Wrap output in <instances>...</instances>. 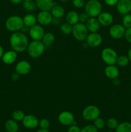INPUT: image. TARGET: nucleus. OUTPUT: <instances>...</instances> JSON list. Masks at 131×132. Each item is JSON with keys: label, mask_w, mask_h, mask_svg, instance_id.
I'll list each match as a JSON object with an SVG mask.
<instances>
[{"label": "nucleus", "mask_w": 131, "mask_h": 132, "mask_svg": "<svg viewBox=\"0 0 131 132\" xmlns=\"http://www.w3.org/2000/svg\"><path fill=\"white\" fill-rule=\"evenodd\" d=\"M116 132H131V123L129 122H123L118 124L115 129Z\"/></svg>", "instance_id": "a878e982"}, {"label": "nucleus", "mask_w": 131, "mask_h": 132, "mask_svg": "<svg viewBox=\"0 0 131 132\" xmlns=\"http://www.w3.org/2000/svg\"><path fill=\"white\" fill-rule=\"evenodd\" d=\"M23 7L28 12H32L37 7L35 2L33 1H24L23 3Z\"/></svg>", "instance_id": "c85d7f7f"}, {"label": "nucleus", "mask_w": 131, "mask_h": 132, "mask_svg": "<svg viewBox=\"0 0 131 132\" xmlns=\"http://www.w3.org/2000/svg\"><path fill=\"white\" fill-rule=\"evenodd\" d=\"M39 120L33 115H26L22 121L23 125L28 129H34L39 126Z\"/></svg>", "instance_id": "f8f14e48"}, {"label": "nucleus", "mask_w": 131, "mask_h": 132, "mask_svg": "<svg viewBox=\"0 0 131 132\" xmlns=\"http://www.w3.org/2000/svg\"><path fill=\"white\" fill-rule=\"evenodd\" d=\"M107 132H113V131H107Z\"/></svg>", "instance_id": "603ef678"}, {"label": "nucleus", "mask_w": 131, "mask_h": 132, "mask_svg": "<svg viewBox=\"0 0 131 132\" xmlns=\"http://www.w3.org/2000/svg\"><path fill=\"white\" fill-rule=\"evenodd\" d=\"M81 129L80 128V127L78 126H77V125H70L69 126L68 128V132H80Z\"/></svg>", "instance_id": "4c0bfd02"}, {"label": "nucleus", "mask_w": 131, "mask_h": 132, "mask_svg": "<svg viewBox=\"0 0 131 132\" xmlns=\"http://www.w3.org/2000/svg\"><path fill=\"white\" fill-rule=\"evenodd\" d=\"M19 76H20V75H19V73H17L16 72H15L14 73H13L12 74V76H11L12 79L14 81H17L19 78Z\"/></svg>", "instance_id": "79ce46f5"}, {"label": "nucleus", "mask_w": 131, "mask_h": 132, "mask_svg": "<svg viewBox=\"0 0 131 132\" xmlns=\"http://www.w3.org/2000/svg\"><path fill=\"white\" fill-rule=\"evenodd\" d=\"M39 126L41 129H48L50 126V122L48 119L42 118L39 122Z\"/></svg>", "instance_id": "72a5a7b5"}, {"label": "nucleus", "mask_w": 131, "mask_h": 132, "mask_svg": "<svg viewBox=\"0 0 131 132\" xmlns=\"http://www.w3.org/2000/svg\"><path fill=\"white\" fill-rule=\"evenodd\" d=\"M24 113L21 110H17L13 112L12 114V119L14 121H17V122H19V121H22L24 119Z\"/></svg>", "instance_id": "c756f323"}, {"label": "nucleus", "mask_w": 131, "mask_h": 132, "mask_svg": "<svg viewBox=\"0 0 131 132\" xmlns=\"http://www.w3.org/2000/svg\"><path fill=\"white\" fill-rule=\"evenodd\" d=\"M14 50H8L3 53L2 55V61L6 64H12L16 61L17 54Z\"/></svg>", "instance_id": "a211bd4d"}, {"label": "nucleus", "mask_w": 131, "mask_h": 132, "mask_svg": "<svg viewBox=\"0 0 131 132\" xmlns=\"http://www.w3.org/2000/svg\"><path fill=\"white\" fill-rule=\"evenodd\" d=\"M116 9L121 14H128L131 11V0H119L116 5Z\"/></svg>", "instance_id": "dca6fc26"}, {"label": "nucleus", "mask_w": 131, "mask_h": 132, "mask_svg": "<svg viewBox=\"0 0 131 132\" xmlns=\"http://www.w3.org/2000/svg\"><path fill=\"white\" fill-rule=\"evenodd\" d=\"M93 125L98 129V130H101L104 128L105 126V122L101 117H98L96 119L93 121Z\"/></svg>", "instance_id": "7c9ffc66"}, {"label": "nucleus", "mask_w": 131, "mask_h": 132, "mask_svg": "<svg viewBox=\"0 0 131 132\" xmlns=\"http://www.w3.org/2000/svg\"><path fill=\"white\" fill-rule=\"evenodd\" d=\"M29 35L31 38L35 41H41L45 34V31L42 26L40 24H35L30 28Z\"/></svg>", "instance_id": "6e6552de"}, {"label": "nucleus", "mask_w": 131, "mask_h": 132, "mask_svg": "<svg viewBox=\"0 0 131 132\" xmlns=\"http://www.w3.org/2000/svg\"><path fill=\"white\" fill-rule=\"evenodd\" d=\"M86 25L89 32H98L101 26L96 18H90L86 23Z\"/></svg>", "instance_id": "6ab92c4d"}, {"label": "nucleus", "mask_w": 131, "mask_h": 132, "mask_svg": "<svg viewBox=\"0 0 131 132\" xmlns=\"http://www.w3.org/2000/svg\"><path fill=\"white\" fill-rule=\"evenodd\" d=\"M4 53V50H3V48L2 47L1 45H0V59H1L2 57V55Z\"/></svg>", "instance_id": "a18cd8bd"}, {"label": "nucleus", "mask_w": 131, "mask_h": 132, "mask_svg": "<svg viewBox=\"0 0 131 132\" xmlns=\"http://www.w3.org/2000/svg\"><path fill=\"white\" fill-rule=\"evenodd\" d=\"M24 1H33V0H24Z\"/></svg>", "instance_id": "3c124183"}, {"label": "nucleus", "mask_w": 131, "mask_h": 132, "mask_svg": "<svg viewBox=\"0 0 131 132\" xmlns=\"http://www.w3.org/2000/svg\"><path fill=\"white\" fill-rule=\"evenodd\" d=\"M10 1H11L12 3L16 4V5H17V4H19L20 3H21L22 0H10Z\"/></svg>", "instance_id": "49530a36"}, {"label": "nucleus", "mask_w": 131, "mask_h": 132, "mask_svg": "<svg viewBox=\"0 0 131 132\" xmlns=\"http://www.w3.org/2000/svg\"><path fill=\"white\" fill-rule=\"evenodd\" d=\"M55 35L51 32H47L45 33L43 37L41 39V41L43 43L44 45L46 46H50L55 42Z\"/></svg>", "instance_id": "393cba45"}, {"label": "nucleus", "mask_w": 131, "mask_h": 132, "mask_svg": "<svg viewBox=\"0 0 131 132\" xmlns=\"http://www.w3.org/2000/svg\"><path fill=\"white\" fill-rule=\"evenodd\" d=\"M23 23L24 24L29 27L30 28L32 27V26L36 24V23L37 22V17L35 16L32 14H28L24 15L23 18Z\"/></svg>", "instance_id": "b1692460"}, {"label": "nucleus", "mask_w": 131, "mask_h": 132, "mask_svg": "<svg viewBox=\"0 0 131 132\" xmlns=\"http://www.w3.org/2000/svg\"><path fill=\"white\" fill-rule=\"evenodd\" d=\"M29 30H30V27H28V26L26 25V24H23L21 29V32H22L24 34L27 33V32H29Z\"/></svg>", "instance_id": "a19ab883"}, {"label": "nucleus", "mask_w": 131, "mask_h": 132, "mask_svg": "<svg viewBox=\"0 0 131 132\" xmlns=\"http://www.w3.org/2000/svg\"><path fill=\"white\" fill-rule=\"evenodd\" d=\"M35 4L41 11H51L55 5L53 0H35Z\"/></svg>", "instance_id": "f3484780"}, {"label": "nucleus", "mask_w": 131, "mask_h": 132, "mask_svg": "<svg viewBox=\"0 0 131 132\" xmlns=\"http://www.w3.org/2000/svg\"><path fill=\"white\" fill-rule=\"evenodd\" d=\"M15 70L19 75H26L30 72L31 64L28 61L21 60L17 63Z\"/></svg>", "instance_id": "2eb2a0df"}, {"label": "nucleus", "mask_w": 131, "mask_h": 132, "mask_svg": "<svg viewBox=\"0 0 131 132\" xmlns=\"http://www.w3.org/2000/svg\"><path fill=\"white\" fill-rule=\"evenodd\" d=\"M101 57L103 61L107 65H114L116 63L118 54L114 49L107 47L101 51Z\"/></svg>", "instance_id": "423d86ee"}, {"label": "nucleus", "mask_w": 131, "mask_h": 132, "mask_svg": "<svg viewBox=\"0 0 131 132\" xmlns=\"http://www.w3.org/2000/svg\"><path fill=\"white\" fill-rule=\"evenodd\" d=\"M58 121L63 126H70L75 120L74 115L71 112L69 111H63L59 113Z\"/></svg>", "instance_id": "9b49d317"}, {"label": "nucleus", "mask_w": 131, "mask_h": 132, "mask_svg": "<svg viewBox=\"0 0 131 132\" xmlns=\"http://www.w3.org/2000/svg\"><path fill=\"white\" fill-rule=\"evenodd\" d=\"M53 16L50 11H41L37 16V20L41 26H48L51 23Z\"/></svg>", "instance_id": "ddd939ff"}, {"label": "nucleus", "mask_w": 131, "mask_h": 132, "mask_svg": "<svg viewBox=\"0 0 131 132\" xmlns=\"http://www.w3.org/2000/svg\"><path fill=\"white\" fill-rule=\"evenodd\" d=\"M59 1H62V2H65V1H69V0H59Z\"/></svg>", "instance_id": "8fccbe9b"}, {"label": "nucleus", "mask_w": 131, "mask_h": 132, "mask_svg": "<svg viewBox=\"0 0 131 132\" xmlns=\"http://www.w3.org/2000/svg\"><path fill=\"white\" fill-rule=\"evenodd\" d=\"M100 110L95 105H88L82 111V117L87 121H93L100 117Z\"/></svg>", "instance_id": "0eeeda50"}, {"label": "nucleus", "mask_w": 131, "mask_h": 132, "mask_svg": "<svg viewBox=\"0 0 131 132\" xmlns=\"http://www.w3.org/2000/svg\"><path fill=\"white\" fill-rule=\"evenodd\" d=\"M85 12L90 18H96L101 12L102 6L98 0H89L85 4Z\"/></svg>", "instance_id": "7ed1b4c3"}, {"label": "nucleus", "mask_w": 131, "mask_h": 132, "mask_svg": "<svg viewBox=\"0 0 131 132\" xmlns=\"http://www.w3.org/2000/svg\"><path fill=\"white\" fill-rule=\"evenodd\" d=\"M123 25L125 28L131 27V14H125L123 18Z\"/></svg>", "instance_id": "473e14b6"}, {"label": "nucleus", "mask_w": 131, "mask_h": 132, "mask_svg": "<svg viewBox=\"0 0 131 132\" xmlns=\"http://www.w3.org/2000/svg\"><path fill=\"white\" fill-rule=\"evenodd\" d=\"M24 24L23 19L19 15H12L6 19L5 22V27L6 29L12 32L20 31Z\"/></svg>", "instance_id": "20e7f679"}, {"label": "nucleus", "mask_w": 131, "mask_h": 132, "mask_svg": "<svg viewBox=\"0 0 131 132\" xmlns=\"http://www.w3.org/2000/svg\"><path fill=\"white\" fill-rule=\"evenodd\" d=\"M119 0H104L105 4L108 6H115L117 5Z\"/></svg>", "instance_id": "ea45409f"}, {"label": "nucleus", "mask_w": 131, "mask_h": 132, "mask_svg": "<svg viewBox=\"0 0 131 132\" xmlns=\"http://www.w3.org/2000/svg\"><path fill=\"white\" fill-rule=\"evenodd\" d=\"M36 132H50L48 129H41L40 128V130H37Z\"/></svg>", "instance_id": "de8ad7c7"}, {"label": "nucleus", "mask_w": 131, "mask_h": 132, "mask_svg": "<svg viewBox=\"0 0 131 132\" xmlns=\"http://www.w3.org/2000/svg\"><path fill=\"white\" fill-rule=\"evenodd\" d=\"M45 48L46 46L44 45L42 41L33 40L29 43L26 50L28 55L31 57L36 59L40 57L43 54Z\"/></svg>", "instance_id": "f03ea898"}, {"label": "nucleus", "mask_w": 131, "mask_h": 132, "mask_svg": "<svg viewBox=\"0 0 131 132\" xmlns=\"http://www.w3.org/2000/svg\"><path fill=\"white\" fill-rule=\"evenodd\" d=\"M129 61H130L128 56H126L125 55H119V56H118L116 61V64L118 66H119V67H124L128 65V63H129Z\"/></svg>", "instance_id": "bb28decb"}, {"label": "nucleus", "mask_w": 131, "mask_h": 132, "mask_svg": "<svg viewBox=\"0 0 131 132\" xmlns=\"http://www.w3.org/2000/svg\"><path fill=\"white\" fill-rule=\"evenodd\" d=\"M51 14L53 18L60 19L65 15V10L60 5H55L51 10Z\"/></svg>", "instance_id": "5701e85b"}, {"label": "nucleus", "mask_w": 131, "mask_h": 132, "mask_svg": "<svg viewBox=\"0 0 131 132\" xmlns=\"http://www.w3.org/2000/svg\"><path fill=\"white\" fill-rule=\"evenodd\" d=\"M10 44L13 50L16 52H23L27 49L29 41L25 34L18 31L12 34L10 37Z\"/></svg>", "instance_id": "f257e3e1"}, {"label": "nucleus", "mask_w": 131, "mask_h": 132, "mask_svg": "<svg viewBox=\"0 0 131 132\" xmlns=\"http://www.w3.org/2000/svg\"><path fill=\"white\" fill-rule=\"evenodd\" d=\"M66 20L67 23L73 26L74 25L79 23V14L74 10H71L66 15Z\"/></svg>", "instance_id": "412c9836"}, {"label": "nucleus", "mask_w": 131, "mask_h": 132, "mask_svg": "<svg viewBox=\"0 0 131 132\" xmlns=\"http://www.w3.org/2000/svg\"><path fill=\"white\" fill-rule=\"evenodd\" d=\"M107 126L110 130H115L116 128V127L118 125V122L115 118H113V117H111V118L108 119L107 121L106 122Z\"/></svg>", "instance_id": "2f4dec72"}, {"label": "nucleus", "mask_w": 131, "mask_h": 132, "mask_svg": "<svg viewBox=\"0 0 131 132\" xmlns=\"http://www.w3.org/2000/svg\"><path fill=\"white\" fill-rule=\"evenodd\" d=\"M60 30L64 34L68 35L72 33L73 30V25L68 23H64L60 25Z\"/></svg>", "instance_id": "cd10ccee"}, {"label": "nucleus", "mask_w": 131, "mask_h": 132, "mask_svg": "<svg viewBox=\"0 0 131 132\" xmlns=\"http://www.w3.org/2000/svg\"><path fill=\"white\" fill-rule=\"evenodd\" d=\"M85 1L86 0H72V3L75 8L80 9L85 6V4H86Z\"/></svg>", "instance_id": "e433bc0d"}, {"label": "nucleus", "mask_w": 131, "mask_h": 132, "mask_svg": "<svg viewBox=\"0 0 131 132\" xmlns=\"http://www.w3.org/2000/svg\"><path fill=\"white\" fill-rule=\"evenodd\" d=\"M87 1H89V0H87Z\"/></svg>", "instance_id": "864d4df0"}, {"label": "nucleus", "mask_w": 131, "mask_h": 132, "mask_svg": "<svg viewBox=\"0 0 131 132\" xmlns=\"http://www.w3.org/2000/svg\"><path fill=\"white\" fill-rule=\"evenodd\" d=\"M5 130L7 132H17L19 130V125L17 121L14 119H8L5 123Z\"/></svg>", "instance_id": "4be33fe9"}, {"label": "nucleus", "mask_w": 131, "mask_h": 132, "mask_svg": "<svg viewBox=\"0 0 131 132\" xmlns=\"http://www.w3.org/2000/svg\"><path fill=\"white\" fill-rule=\"evenodd\" d=\"M60 22L61 21H60V18H56L53 17V19H52V21H51V23H53V24H55V25H59V24H60Z\"/></svg>", "instance_id": "37998d69"}, {"label": "nucleus", "mask_w": 131, "mask_h": 132, "mask_svg": "<svg viewBox=\"0 0 131 132\" xmlns=\"http://www.w3.org/2000/svg\"><path fill=\"white\" fill-rule=\"evenodd\" d=\"M125 28L123 24H115L110 27L109 33L110 37L113 39H120L125 36Z\"/></svg>", "instance_id": "1a4fd4ad"}, {"label": "nucleus", "mask_w": 131, "mask_h": 132, "mask_svg": "<svg viewBox=\"0 0 131 132\" xmlns=\"http://www.w3.org/2000/svg\"><path fill=\"white\" fill-rule=\"evenodd\" d=\"M112 80H113V84L114 85H115V86H118V85H119V83H120L119 79L118 78V77L113 79H112Z\"/></svg>", "instance_id": "c03bdc74"}, {"label": "nucleus", "mask_w": 131, "mask_h": 132, "mask_svg": "<svg viewBox=\"0 0 131 132\" xmlns=\"http://www.w3.org/2000/svg\"><path fill=\"white\" fill-rule=\"evenodd\" d=\"M90 17L86 12H82L80 14H79V22L82 23H84L86 24V22L88 21V19H89Z\"/></svg>", "instance_id": "c9c22d12"}, {"label": "nucleus", "mask_w": 131, "mask_h": 132, "mask_svg": "<svg viewBox=\"0 0 131 132\" xmlns=\"http://www.w3.org/2000/svg\"><path fill=\"white\" fill-rule=\"evenodd\" d=\"M97 19L100 25L108 27L113 24L114 18L112 14L108 12H101L97 17Z\"/></svg>", "instance_id": "4468645a"}, {"label": "nucleus", "mask_w": 131, "mask_h": 132, "mask_svg": "<svg viewBox=\"0 0 131 132\" xmlns=\"http://www.w3.org/2000/svg\"><path fill=\"white\" fill-rule=\"evenodd\" d=\"M71 34L76 40L78 41H83L87 38L89 34V31L86 24L79 22L73 26Z\"/></svg>", "instance_id": "39448f33"}, {"label": "nucleus", "mask_w": 131, "mask_h": 132, "mask_svg": "<svg viewBox=\"0 0 131 132\" xmlns=\"http://www.w3.org/2000/svg\"><path fill=\"white\" fill-rule=\"evenodd\" d=\"M128 57L130 61L131 62V48H130L128 52Z\"/></svg>", "instance_id": "09e8293b"}, {"label": "nucleus", "mask_w": 131, "mask_h": 132, "mask_svg": "<svg viewBox=\"0 0 131 132\" xmlns=\"http://www.w3.org/2000/svg\"><path fill=\"white\" fill-rule=\"evenodd\" d=\"M98 129L94 125H88L81 129L80 132H98Z\"/></svg>", "instance_id": "f704fd0d"}, {"label": "nucleus", "mask_w": 131, "mask_h": 132, "mask_svg": "<svg viewBox=\"0 0 131 132\" xmlns=\"http://www.w3.org/2000/svg\"><path fill=\"white\" fill-rule=\"evenodd\" d=\"M125 38L128 42L131 43V27L127 28L125 30Z\"/></svg>", "instance_id": "58836bf2"}, {"label": "nucleus", "mask_w": 131, "mask_h": 132, "mask_svg": "<svg viewBox=\"0 0 131 132\" xmlns=\"http://www.w3.org/2000/svg\"><path fill=\"white\" fill-rule=\"evenodd\" d=\"M86 43L91 47H98L102 43V37L98 32H90L86 38Z\"/></svg>", "instance_id": "9d476101"}, {"label": "nucleus", "mask_w": 131, "mask_h": 132, "mask_svg": "<svg viewBox=\"0 0 131 132\" xmlns=\"http://www.w3.org/2000/svg\"><path fill=\"white\" fill-rule=\"evenodd\" d=\"M104 73L107 78L113 79L118 77L119 72L117 67H116L115 64H114V65L107 66L104 70Z\"/></svg>", "instance_id": "aec40b11"}]
</instances>
